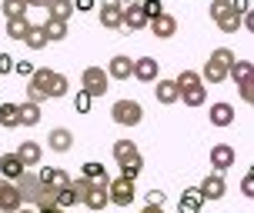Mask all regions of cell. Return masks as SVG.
I'll use <instances>...</instances> for the list:
<instances>
[{
  "label": "cell",
  "instance_id": "6da1fadb",
  "mask_svg": "<svg viewBox=\"0 0 254 213\" xmlns=\"http://www.w3.org/2000/svg\"><path fill=\"white\" fill-rule=\"evenodd\" d=\"M51 84H54V70H47V67H34L30 84H27V100L30 103H47L51 100Z\"/></svg>",
  "mask_w": 254,
  "mask_h": 213
},
{
  "label": "cell",
  "instance_id": "7a4b0ae2",
  "mask_svg": "<svg viewBox=\"0 0 254 213\" xmlns=\"http://www.w3.org/2000/svg\"><path fill=\"white\" fill-rule=\"evenodd\" d=\"M111 120H114L117 127H137L140 120H144V107H140L137 100H117L114 107H111Z\"/></svg>",
  "mask_w": 254,
  "mask_h": 213
},
{
  "label": "cell",
  "instance_id": "3957f363",
  "mask_svg": "<svg viewBox=\"0 0 254 213\" xmlns=\"http://www.w3.org/2000/svg\"><path fill=\"white\" fill-rule=\"evenodd\" d=\"M137 197V187H134V180H127V176H117V180H107V200L114 203V207H130Z\"/></svg>",
  "mask_w": 254,
  "mask_h": 213
},
{
  "label": "cell",
  "instance_id": "277c9868",
  "mask_svg": "<svg viewBox=\"0 0 254 213\" xmlns=\"http://www.w3.org/2000/svg\"><path fill=\"white\" fill-rule=\"evenodd\" d=\"M80 90H87L90 97H104L107 90H111V77L104 67H87L84 74H80Z\"/></svg>",
  "mask_w": 254,
  "mask_h": 213
},
{
  "label": "cell",
  "instance_id": "5b68a950",
  "mask_svg": "<svg viewBox=\"0 0 254 213\" xmlns=\"http://www.w3.org/2000/svg\"><path fill=\"white\" fill-rule=\"evenodd\" d=\"M197 193H201V200H221L224 193H228V183H224V173H207L201 180V187H197Z\"/></svg>",
  "mask_w": 254,
  "mask_h": 213
},
{
  "label": "cell",
  "instance_id": "8992f818",
  "mask_svg": "<svg viewBox=\"0 0 254 213\" xmlns=\"http://www.w3.org/2000/svg\"><path fill=\"white\" fill-rule=\"evenodd\" d=\"M13 183H17V190H20V200H24V203H30V207H34V203H37L40 183H44V180H40L37 173H30V170H24V173L17 176V180H13Z\"/></svg>",
  "mask_w": 254,
  "mask_h": 213
},
{
  "label": "cell",
  "instance_id": "52a82bcc",
  "mask_svg": "<svg viewBox=\"0 0 254 213\" xmlns=\"http://www.w3.org/2000/svg\"><path fill=\"white\" fill-rule=\"evenodd\" d=\"M84 207H87V210H94V213H101L104 207H107V183H104V180H90V187H87V193H84Z\"/></svg>",
  "mask_w": 254,
  "mask_h": 213
},
{
  "label": "cell",
  "instance_id": "ba28073f",
  "mask_svg": "<svg viewBox=\"0 0 254 213\" xmlns=\"http://www.w3.org/2000/svg\"><path fill=\"white\" fill-rule=\"evenodd\" d=\"M17 207H24L17 183H13V180H3V176H0V213H13Z\"/></svg>",
  "mask_w": 254,
  "mask_h": 213
},
{
  "label": "cell",
  "instance_id": "9c48e42d",
  "mask_svg": "<svg viewBox=\"0 0 254 213\" xmlns=\"http://www.w3.org/2000/svg\"><path fill=\"white\" fill-rule=\"evenodd\" d=\"M47 150L70 153V150H74V130H67V127H54L51 133H47Z\"/></svg>",
  "mask_w": 254,
  "mask_h": 213
},
{
  "label": "cell",
  "instance_id": "30bf717a",
  "mask_svg": "<svg viewBox=\"0 0 254 213\" xmlns=\"http://www.w3.org/2000/svg\"><path fill=\"white\" fill-rule=\"evenodd\" d=\"M144 27H147V13L140 10V3L121 7V30H144Z\"/></svg>",
  "mask_w": 254,
  "mask_h": 213
},
{
  "label": "cell",
  "instance_id": "8fae6325",
  "mask_svg": "<svg viewBox=\"0 0 254 213\" xmlns=\"http://www.w3.org/2000/svg\"><path fill=\"white\" fill-rule=\"evenodd\" d=\"M234 160H238V153H234V147H231V143H214V147H211V167H214L217 173L231 170V167H234Z\"/></svg>",
  "mask_w": 254,
  "mask_h": 213
},
{
  "label": "cell",
  "instance_id": "7c38bea8",
  "mask_svg": "<svg viewBox=\"0 0 254 213\" xmlns=\"http://www.w3.org/2000/svg\"><path fill=\"white\" fill-rule=\"evenodd\" d=\"M147 27L154 30V37L171 40L174 34H178V17H174V13H157V17H151V20H147Z\"/></svg>",
  "mask_w": 254,
  "mask_h": 213
},
{
  "label": "cell",
  "instance_id": "4fadbf2b",
  "mask_svg": "<svg viewBox=\"0 0 254 213\" xmlns=\"http://www.w3.org/2000/svg\"><path fill=\"white\" fill-rule=\"evenodd\" d=\"M134 80H140V84H154L157 77H161V63L154 60V57H140V60H134Z\"/></svg>",
  "mask_w": 254,
  "mask_h": 213
},
{
  "label": "cell",
  "instance_id": "5bb4252c",
  "mask_svg": "<svg viewBox=\"0 0 254 213\" xmlns=\"http://www.w3.org/2000/svg\"><path fill=\"white\" fill-rule=\"evenodd\" d=\"M13 153L20 157V163H24L27 170H30V167H40V160H44V147H40L37 140H20V147Z\"/></svg>",
  "mask_w": 254,
  "mask_h": 213
},
{
  "label": "cell",
  "instance_id": "9a60e30c",
  "mask_svg": "<svg viewBox=\"0 0 254 213\" xmlns=\"http://www.w3.org/2000/svg\"><path fill=\"white\" fill-rule=\"evenodd\" d=\"M207 120L214 127H231L234 124V103H228V100L211 103V107H207Z\"/></svg>",
  "mask_w": 254,
  "mask_h": 213
},
{
  "label": "cell",
  "instance_id": "2e32d148",
  "mask_svg": "<svg viewBox=\"0 0 254 213\" xmlns=\"http://www.w3.org/2000/svg\"><path fill=\"white\" fill-rule=\"evenodd\" d=\"M154 97H157V103H164V107H171V103L181 100V90L174 80H164V77H157L154 80Z\"/></svg>",
  "mask_w": 254,
  "mask_h": 213
},
{
  "label": "cell",
  "instance_id": "e0dca14e",
  "mask_svg": "<svg viewBox=\"0 0 254 213\" xmlns=\"http://www.w3.org/2000/svg\"><path fill=\"white\" fill-rule=\"evenodd\" d=\"M130 74H134V60L130 57H124V53L111 57V63H107V77L111 80H127Z\"/></svg>",
  "mask_w": 254,
  "mask_h": 213
},
{
  "label": "cell",
  "instance_id": "ac0fdd59",
  "mask_svg": "<svg viewBox=\"0 0 254 213\" xmlns=\"http://www.w3.org/2000/svg\"><path fill=\"white\" fill-rule=\"evenodd\" d=\"M24 170H27V167L20 163L17 153H3V157H0V176H3V180H17Z\"/></svg>",
  "mask_w": 254,
  "mask_h": 213
},
{
  "label": "cell",
  "instance_id": "d6986e66",
  "mask_svg": "<svg viewBox=\"0 0 254 213\" xmlns=\"http://www.w3.org/2000/svg\"><path fill=\"white\" fill-rule=\"evenodd\" d=\"M40 27H44V34H47V43H61V40H67V20H54V17H47Z\"/></svg>",
  "mask_w": 254,
  "mask_h": 213
},
{
  "label": "cell",
  "instance_id": "ffe728a7",
  "mask_svg": "<svg viewBox=\"0 0 254 213\" xmlns=\"http://www.w3.org/2000/svg\"><path fill=\"white\" fill-rule=\"evenodd\" d=\"M201 80H207V84H224L228 80V67L207 57V63H204V70H201Z\"/></svg>",
  "mask_w": 254,
  "mask_h": 213
},
{
  "label": "cell",
  "instance_id": "44dd1931",
  "mask_svg": "<svg viewBox=\"0 0 254 213\" xmlns=\"http://www.w3.org/2000/svg\"><path fill=\"white\" fill-rule=\"evenodd\" d=\"M178 103H184V107H204V103H207V87L197 84V87L181 90V100Z\"/></svg>",
  "mask_w": 254,
  "mask_h": 213
},
{
  "label": "cell",
  "instance_id": "7402d4cb",
  "mask_svg": "<svg viewBox=\"0 0 254 213\" xmlns=\"http://www.w3.org/2000/svg\"><path fill=\"white\" fill-rule=\"evenodd\" d=\"M201 193H197V187H188L184 193H181V203H178V213H201Z\"/></svg>",
  "mask_w": 254,
  "mask_h": 213
},
{
  "label": "cell",
  "instance_id": "603a6c76",
  "mask_svg": "<svg viewBox=\"0 0 254 213\" xmlns=\"http://www.w3.org/2000/svg\"><path fill=\"white\" fill-rule=\"evenodd\" d=\"M44 10H47V17H54V20H70V17H74V0H51Z\"/></svg>",
  "mask_w": 254,
  "mask_h": 213
},
{
  "label": "cell",
  "instance_id": "cb8c5ba5",
  "mask_svg": "<svg viewBox=\"0 0 254 213\" xmlns=\"http://www.w3.org/2000/svg\"><path fill=\"white\" fill-rule=\"evenodd\" d=\"M228 77L234 80V84H248L254 77V67H251V60H234L228 67Z\"/></svg>",
  "mask_w": 254,
  "mask_h": 213
},
{
  "label": "cell",
  "instance_id": "d4e9b609",
  "mask_svg": "<svg viewBox=\"0 0 254 213\" xmlns=\"http://www.w3.org/2000/svg\"><path fill=\"white\" fill-rule=\"evenodd\" d=\"M17 113H20V127H37L40 124V103H17Z\"/></svg>",
  "mask_w": 254,
  "mask_h": 213
},
{
  "label": "cell",
  "instance_id": "484cf974",
  "mask_svg": "<svg viewBox=\"0 0 254 213\" xmlns=\"http://www.w3.org/2000/svg\"><path fill=\"white\" fill-rule=\"evenodd\" d=\"M24 43L30 47V50H44V47H47V34H44V27L30 24V27H27V34H24Z\"/></svg>",
  "mask_w": 254,
  "mask_h": 213
},
{
  "label": "cell",
  "instance_id": "4316f807",
  "mask_svg": "<svg viewBox=\"0 0 254 213\" xmlns=\"http://www.w3.org/2000/svg\"><path fill=\"white\" fill-rule=\"evenodd\" d=\"M111 153H114L117 163H124V160H130V157H137L140 150H137V143H134V140H114Z\"/></svg>",
  "mask_w": 254,
  "mask_h": 213
},
{
  "label": "cell",
  "instance_id": "83f0119b",
  "mask_svg": "<svg viewBox=\"0 0 254 213\" xmlns=\"http://www.w3.org/2000/svg\"><path fill=\"white\" fill-rule=\"evenodd\" d=\"M0 127H3V130H17V127H20L17 103H0Z\"/></svg>",
  "mask_w": 254,
  "mask_h": 213
},
{
  "label": "cell",
  "instance_id": "f1b7e54d",
  "mask_svg": "<svg viewBox=\"0 0 254 213\" xmlns=\"http://www.w3.org/2000/svg\"><path fill=\"white\" fill-rule=\"evenodd\" d=\"M101 27L104 30H121V7H101Z\"/></svg>",
  "mask_w": 254,
  "mask_h": 213
},
{
  "label": "cell",
  "instance_id": "f546056e",
  "mask_svg": "<svg viewBox=\"0 0 254 213\" xmlns=\"http://www.w3.org/2000/svg\"><path fill=\"white\" fill-rule=\"evenodd\" d=\"M0 10H3L7 20H13V17H27L30 7H27V0H3V3H0Z\"/></svg>",
  "mask_w": 254,
  "mask_h": 213
},
{
  "label": "cell",
  "instance_id": "4dcf8cb0",
  "mask_svg": "<svg viewBox=\"0 0 254 213\" xmlns=\"http://www.w3.org/2000/svg\"><path fill=\"white\" fill-rule=\"evenodd\" d=\"M27 27H30L27 17H13V20H7V37H10V40H24Z\"/></svg>",
  "mask_w": 254,
  "mask_h": 213
},
{
  "label": "cell",
  "instance_id": "1f68e13d",
  "mask_svg": "<svg viewBox=\"0 0 254 213\" xmlns=\"http://www.w3.org/2000/svg\"><path fill=\"white\" fill-rule=\"evenodd\" d=\"M117 167H121V176H127V180H137V173L144 170V160H140V153H137V157H130V160L117 163Z\"/></svg>",
  "mask_w": 254,
  "mask_h": 213
},
{
  "label": "cell",
  "instance_id": "d6a6232c",
  "mask_svg": "<svg viewBox=\"0 0 254 213\" xmlns=\"http://www.w3.org/2000/svg\"><path fill=\"white\" fill-rule=\"evenodd\" d=\"M80 176H87V180H104V183L111 180V176H107V170H104V163H97V160H87V163H84Z\"/></svg>",
  "mask_w": 254,
  "mask_h": 213
},
{
  "label": "cell",
  "instance_id": "836d02e7",
  "mask_svg": "<svg viewBox=\"0 0 254 213\" xmlns=\"http://www.w3.org/2000/svg\"><path fill=\"white\" fill-rule=\"evenodd\" d=\"M34 207H57V187L54 183H40V193H37Z\"/></svg>",
  "mask_w": 254,
  "mask_h": 213
},
{
  "label": "cell",
  "instance_id": "e575fe53",
  "mask_svg": "<svg viewBox=\"0 0 254 213\" xmlns=\"http://www.w3.org/2000/svg\"><path fill=\"white\" fill-rule=\"evenodd\" d=\"M217 30H221V34H238V30H241V13L231 10L228 17H221V20H217Z\"/></svg>",
  "mask_w": 254,
  "mask_h": 213
},
{
  "label": "cell",
  "instance_id": "d590c367",
  "mask_svg": "<svg viewBox=\"0 0 254 213\" xmlns=\"http://www.w3.org/2000/svg\"><path fill=\"white\" fill-rule=\"evenodd\" d=\"M174 84H178V90H188V87L204 84V80H201V74H197V70H181V74L174 77Z\"/></svg>",
  "mask_w": 254,
  "mask_h": 213
},
{
  "label": "cell",
  "instance_id": "8d00e7d4",
  "mask_svg": "<svg viewBox=\"0 0 254 213\" xmlns=\"http://www.w3.org/2000/svg\"><path fill=\"white\" fill-rule=\"evenodd\" d=\"M67 90H70V80L64 74H57L54 70V84H51V100H57V97H67Z\"/></svg>",
  "mask_w": 254,
  "mask_h": 213
},
{
  "label": "cell",
  "instance_id": "74e56055",
  "mask_svg": "<svg viewBox=\"0 0 254 213\" xmlns=\"http://www.w3.org/2000/svg\"><path fill=\"white\" fill-rule=\"evenodd\" d=\"M234 10V7H231V0H211V7H207V13H211V20H221V17H228V13Z\"/></svg>",
  "mask_w": 254,
  "mask_h": 213
},
{
  "label": "cell",
  "instance_id": "f35d334b",
  "mask_svg": "<svg viewBox=\"0 0 254 213\" xmlns=\"http://www.w3.org/2000/svg\"><path fill=\"white\" fill-rule=\"evenodd\" d=\"M77 203H80V200H77V193H74V190H70V187L57 190V207H61V210H74Z\"/></svg>",
  "mask_w": 254,
  "mask_h": 213
},
{
  "label": "cell",
  "instance_id": "ab89813d",
  "mask_svg": "<svg viewBox=\"0 0 254 213\" xmlns=\"http://www.w3.org/2000/svg\"><path fill=\"white\" fill-rule=\"evenodd\" d=\"M90 103H94V97H90L87 90H77L74 93V110L77 113H90Z\"/></svg>",
  "mask_w": 254,
  "mask_h": 213
},
{
  "label": "cell",
  "instance_id": "60d3db41",
  "mask_svg": "<svg viewBox=\"0 0 254 213\" xmlns=\"http://www.w3.org/2000/svg\"><path fill=\"white\" fill-rule=\"evenodd\" d=\"M137 3H140V10L147 13V20L157 17V13H164V3H161V0H137Z\"/></svg>",
  "mask_w": 254,
  "mask_h": 213
},
{
  "label": "cell",
  "instance_id": "b9f144b4",
  "mask_svg": "<svg viewBox=\"0 0 254 213\" xmlns=\"http://www.w3.org/2000/svg\"><path fill=\"white\" fill-rule=\"evenodd\" d=\"M211 60H217V63H224V67H231V63L238 60V57H234V50H228V47H217V50H211Z\"/></svg>",
  "mask_w": 254,
  "mask_h": 213
},
{
  "label": "cell",
  "instance_id": "7bdbcfd3",
  "mask_svg": "<svg viewBox=\"0 0 254 213\" xmlns=\"http://www.w3.org/2000/svg\"><path fill=\"white\" fill-rule=\"evenodd\" d=\"M13 74L17 77H30L34 74V63L30 60H13Z\"/></svg>",
  "mask_w": 254,
  "mask_h": 213
},
{
  "label": "cell",
  "instance_id": "ee69618b",
  "mask_svg": "<svg viewBox=\"0 0 254 213\" xmlns=\"http://www.w3.org/2000/svg\"><path fill=\"white\" fill-rule=\"evenodd\" d=\"M164 190H147V203H154V207H164Z\"/></svg>",
  "mask_w": 254,
  "mask_h": 213
},
{
  "label": "cell",
  "instance_id": "f6af8a7d",
  "mask_svg": "<svg viewBox=\"0 0 254 213\" xmlns=\"http://www.w3.org/2000/svg\"><path fill=\"white\" fill-rule=\"evenodd\" d=\"M94 7H97V0H74V10L77 13H90Z\"/></svg>",
  "mask_w": 254,
  "mask_h": 213
},
{
  "label": "cell",
  "instance_id": "bcb514c9",
  "mask_svg": "<svg viewBox=\"0 0 254 213\" xmlns=\"http://www.w3.org/2000/svg\"><path fill=\"white\" fill-rule=\"evenodd\" d=\"M0 74H13V57L10 53H0Z\"/></svg>",
  "mask_w": 254,
  "mask_h": 213
},
{
  "label": "cell",
  "instance_id": "7dc6e473",
  "mask_svg": "<svg viewBox=\"0 0 254 213\" xmlns=\"http://www.w3.org/2000/svg\"><path fill=\"white\" fill-rule=\"evenodd\" d=\"M254 84H251V80H248V84H238V93H241V100H248V103H251V97H254Z\"/></svg>",
  "mask_w": 254,
  "mask_h": 213
},
{
  "label": "cell",
  "instance_id": "c3c4849f",
  "mask_svg": "<svg viewBox=\"0 0 254 213\" xmlns=\"http://www.w3.org/2000/svg\"><path fill=\"white\" fill-rule=\"evenodd\" d=\"M241 193H244V197H254V176L251 173L241 180Z\"/></svg>",
  "mask_w": 254,
  "mask_h": 213
},
{
  "label": "cell",
  "instance_id": "681fc988",
  "mask_svg": "<svg viewBox=\"0 0 254 213\" xmlns=\"http://www.w3.org/2000/svg\"><path fill=\"white\" fill-rule=\"evenodd\" d=\"M231 7H234L238 13H248L251 10V0H231Z\"/></svg>",
  "mask_w": 254,
  "mask_h": 213
},
{
  "label": "cell",
  "instance_id": "f907efd6",
  "mask_svg": "<svg viewBox=\"0 0 254 213\" xmlns=\"http://www.w3.org/2000/svg\"><path fill=\"white\" fill-rule=\"evenodd\" d=\"M37 213H67V210H61V207H34Z\"/></svg>",
  "mask_w": 254,
  "mask_h": 213
},
{
  "label": "cell",
  "instance_id": "816d5d0a",
  "mask_svg": "<svg viewBox=\"0 0 254 213\" xmlns=\"http://www.w3.org/2000/svg\"><path fill=\"white\" fill-rule=\"evenodd\" d=\"M140 213H164V207H154V203H144V210Z\"/></svg>",
  "mask_w": 254,
  "mask_h": 213
},
{
  "label": "cell",
  "instance_id": "f5cc1de1",
  "mask_svg": "<svg viewBox=\"0 0 254 213\" xmlns=\"http://www.w3.org/2000/svg\"><path fill=\"white\" fill-rule=\"evenodd\" d=\"M51 0H27V7H47Z\"/></svg>",
  "mask_w": 254,
  "mask_h": 213
},
{
  "label": "cell",
  "instance_id": "db71d44e",
  "mask_svg": "<svg viewBox=\"0 0 254 213\" xmlns=\"http://www.w3.org/2000/svg\"><path fill=\"white\" fill-rule=\"evenodd\" d=\"M101 7H124L121 0H101Z\"/></svg>",
  "mask_w": 254,
  "mask_h": 213
},
{
  "label": "cell",
  "instance_id": "11a10c76",
  "mask_svg": "<svg viewBox=\"0 0 254 213\" xmlns=\"http://www.w3.org/2000/svg\"><path fill=\"white\" fill-rule=\"evenodd\" d=\"M13 213H37V210H27V207H17Z\"/></svg>",
  "mask_w": 254,
  "mask_h": 213
}]
</instances>
